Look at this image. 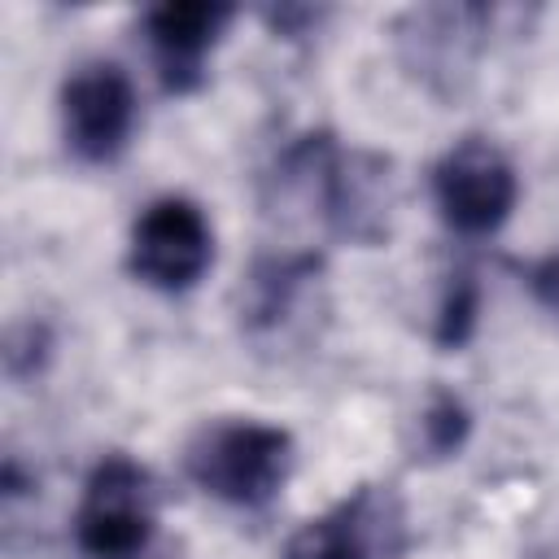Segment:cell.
I'll return each instance as SVG.
<instances>
[{"label": "cell", "mask_w": 559, "mask_h": 559, "mask_svg": "<svg viewBox=\"0 0 559 559\" xmlns=\"http://www.w3.org/2000/svg\"><path fill=\"white\" fill-rule=\"evenodd\" d=\"M183 472L218 502L262 507L293 472V437L262 419H214L183 445Z\"/></svg>", "instance_id": "6da1fadb"}, {"label": "cell", "mask_w": 559, "mask_h": 559, "mask_svg": "<svg viewBox=\"0 0 559 559\" xmlns=\"http://www.w3.org/2000/svg\"><path fill=\"white\" fill-rule=\"evenodd\" d=\"M157 528L153 476L131 454H105L79 493L74 542L87 559H144Z\"/></svg>", "instance_id": "7a4b0ae2"}, {"label": "cell", "mask_w": 559, "mask_h": 559, "mask_svg": "<svg viewBox=\"0 0 559 559\" xmlns=\"http://www.w3.org/2000/svg\"><path fill=\"white\" fill-rule=\"evenodd\" d=\"M432 197L445 227H454L459 236H489L511 218L520 179L511 157L493 140L463 135L432 166Z\"/></svg>", "instance_id": "3957f363"}, {"label": "cell", "mask_w": 559, "mask_h": 559, "mask_svg": "<svg viewBox=\"0 0 559 559\" xmlns=\"http://www.w3.org/2000/svg\"><path fill=\"white\" fill-rule=\"evenodd\" d=\"M393 205H397V179L389 157L362 148L345 153L341 144L328 148L310 192V210L328 223V231L354 245H380L393 231V214H397Z\"/></svg>", "instance_id": "277c9868"}, {"label": "cell", "mask_w": 559, "mask_h": 559, "mask_svg": "<svg viewBox=\"0 0 559 559\" xmlns=\"http://www.w3.org/2000/svg\"><path fill=\"white\" fill-rule=\"evenodd\" d=\"M406 555V507L393 485H358L332 511L306 520L284 559H402Z\"/></svg>", "instance_id": "5b68a950"}, {"label": "cell", "mask_w": 559, "mask_h": 559, "mask_svg": "<svg viewBox=\"0 0 559 559\" xmlns=\"http://www.w3.org/2000/svg\"><path fill=\"white\" fill-rule=\"evenodd\" d=\"M214 262V231L197 201L188 197H157L131 223L127 266L140 284L157 293L192 288Z\"/></svg>", "instance_id": "8992f818"}, {"label": "cell", "mask_w": 559, "mask_h": 559, "mask_svg": "<svg viewBox=\"0 0 559 559\" xmlns=\"http://www.w3.org/2000/svg\"><path fill=\"white\" fill-rule=\"evenodd\" d=\"M135 127V87L122 66L87 61L61 83V135L79 162H109Z\"/></svg>", "instance_id": "52a82bcc"}, {"label": "cell", "mask_w": 559, "mask_h": 559, "mask_svg": "<svg viewBox=\"0 0 559 559\" xmlns=\"http://www.w3.org/2000/svg\"><path fill=\"white\" fill-rule=\"evenodd\" d=\"M231 17L236 9L218 0H166L144 13V35L166 92L183 96L205 83V57Z\"/></svg>", "instance_id": "ba28073f"}, {"label": "cell", "mask_w": 559, "mask_h": 559, "mask_svg": "<svg viewBox=\"0 0 559 559\" xmlns=\"http://www.w3.org/2000/svg\"><path fill=\"white\" fill-rule=\"evenodd\" d=\"M489 22L493 9L485 4H419L393 22V35L411 70H419L424 79H445L472 61L480 35H489Z\"/></svg>", "instance_id": "9c48e42d"}, {"label": "cell", "mask_w": 559, "mask_h": 559, "mask_svg": "<svg viewBox=\"0 0 559 559\" xmlns=\"http://www.w3.org/2000/svg\"><path fill=\"white\" fill-rule=\"evenodd\" d=\"M314 275H319V253H266V258H258L240 284V328L253 336L280 328Z\"/></svg>", "instance_id": "30bf717a"}, {"label": "cell", "mask_w": 559, "mask_h": 559, "mask_svg": "<svg viewBox=\"0 0 559 559\" xmlns=\"http://www.w3.org/2000/svg\"><path fill=\"white\" fill-rule=\"evenodd\" d=\"M467 432H472V411L463 406V397L445 384H432L419 406V419H415V459L424 454V459L441 463L463 450Z\"/></svg>", "instance_id": "8fae6325"}, {"label": "cell", "mask_w": 559, "mask_h": 559, "mask_svg": "<svg viewBox=\"0 0 559 559\" xmlns=\"http://www.w3.org/2000/svg\"><path fill=\"white\" fill-rule=\"evenodd\" d=\"M476 314H480V284L472 271H459L445 280L441 301H437V319H432V341L441 349H459L472 341L476 332Z\"/></svg>", "instance_id": "7c38bea8"}, {"label": "cell", "mask_w": 559, "mask_h": 559, "mask_svg": "<svg viewBox=\"0 0 559 559\" xmlns=\"http://www.w3.org/2000/svg\"><path fill=\"white\" fill-rule=\"evenodd\" d=\"M52 354V332L39 323V319H26V323H13L9 336H4V371L13 380H26V376H39L44 362Z\"/></svg>", "instance_id": "4fadbf2b"}, {"label": "cell", "mask_w": 559, "mask_h": 559, "mask_svg": "<svg viewBox=\"0 0 559 559\" xmlns=\"http://www.w3.org/2000/svg\"><path fill=\"white\" fill-rule=\"evenodd\" d=\"M319 17H323V9H314V4H271V9H262V22H266L275 35H284V39L306 35Z\"/></svg>", "instance_id": "5bb4252c"}]
</instances>
